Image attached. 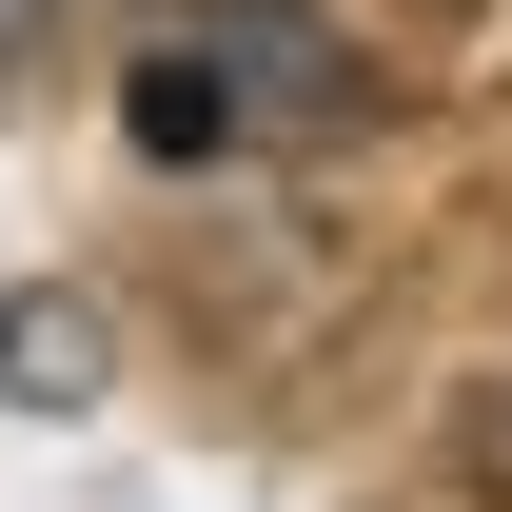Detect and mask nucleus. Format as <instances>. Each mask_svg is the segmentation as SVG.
Instances as JSON below:
<instances>
[{
    "instance_id": "nucleus-2",
    "label": "nucleus",
    "mask_w": 512,
    "mask_h": 512,
    "mask_svg": "<svg viewBox=\"0 0 512 512\" xmlns=\"http://www.w3.org/2000/svg\"><path fill=\"white\" fill-rule=\"evenodd\" d=\"M99 355H119V335H99V296H0V394H20V414L99 394Z\"/></svg>"
},
{
    "instance_id": "nucleus-4",
    "label": "nucleus",
    "mask_w": 512,
    "mask_h": 512,
    "mask_svg": "<svg viewBox=\"0 0 512 512\" xmlns=\"http://www.w3.org/2000/svg\"><path fill=\"white\" fill-rule=\"evenodd\" d=\"M493 473H512V394H493Z\"/></svg>"
},
{
    "instance_id": "nucleus-1",
    "label": "nucleus",
    "mask_w": 512,
    "mask_h": 512,
    "mask_svg": "<svg viewBox=\"0 0 512 512\" xmlns=\"http://www.w3.org/2000/svg\"><path fill=\"white\" fill-rule=\"evenodd\" d=\"M119 119H138V158H335L394 99L316 0H158L119 60Z\"/></svg>"
},
{
    "instance_id": "nucleus-3",
    "label": "nucleus",
    "mask_w": 512,
    "mask_h": 512,
    "mask_svg": "<svg viewBox=\"0 0 512 512\" xmlns=\"http://www.w3.org/2000/svg\"><path fill=\"white\" fill-rule=\"evenodd\" d=\"M40 40H60V0H0V79H20V60H40Z\"/></svg>"
}]
</instances>
